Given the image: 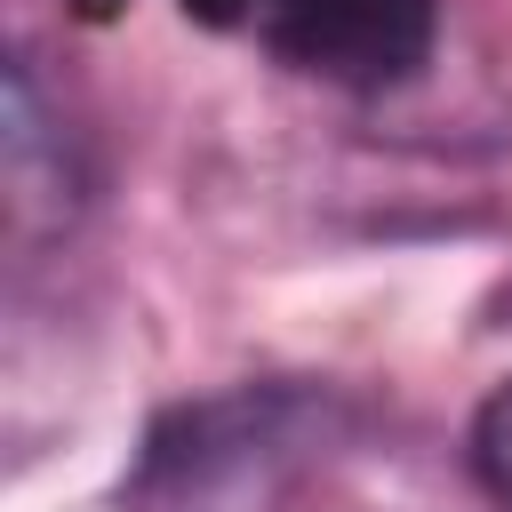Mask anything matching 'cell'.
<instances>
[{
    "label": "cell",
    "instance_id": "cell-3",
    "mask_svg": "<svg viewBox=\"0 0 512 512\" xmlns=\"http://www.w3.org/2000/svg\"><path fill=\"white\" fill-rule=\"evenodd\" d=\"M472 472H480V488L512 512V384H496L488 408L472 416Z\"/></svg>",
    "mask_w": 512,
    "mask_h": 512
},
{
    "label": "cell",
    "instance_id": "cell-1",
    "mask_svg": "<svg viewBox=\"0 0 512 512\" xmlns=\"http://www.w3.org/2000/svg\"><path fill=\"white\" fill-rule=\"evenodd\" d=\"M304 424H312V400L304 392H272V384L176 408L144 440L128 504L136 512H248L304 456Z\"/></svg>",
    "mask_w": 512,
    "mask_h": 512
},
{
    "label": "cell",
    "instance_id": "cell-2",
    "mask_svg": "<svg viewBox=\"0 0 512 512\" xmlns=\"http://www.w3.org/2000/svg\"><path fill=\"white\" fill-rule=\"evenodd\" d=\"M440 0H264V40L280 64L328 88H400L432 56Z\"/></svg>",
    "mask_w": 512,
    "mask_h": 512
},
{
    "label": "cell",
    "instance_id": "cell-4",
    "mask_svg": "<svg viewBox=\"0 0 512 512\" xmlns=\"http://www.w3.org/2000/svg\"><path fill=\"white\" fill-rule=\"evenodd\" d=\"M176 8H184L192 24H216V32H224V24H240V16H256L264 0H176Z\"/></svg>",
    "mask_w": 512,
    "mask_h": 512
}]
</instances>
